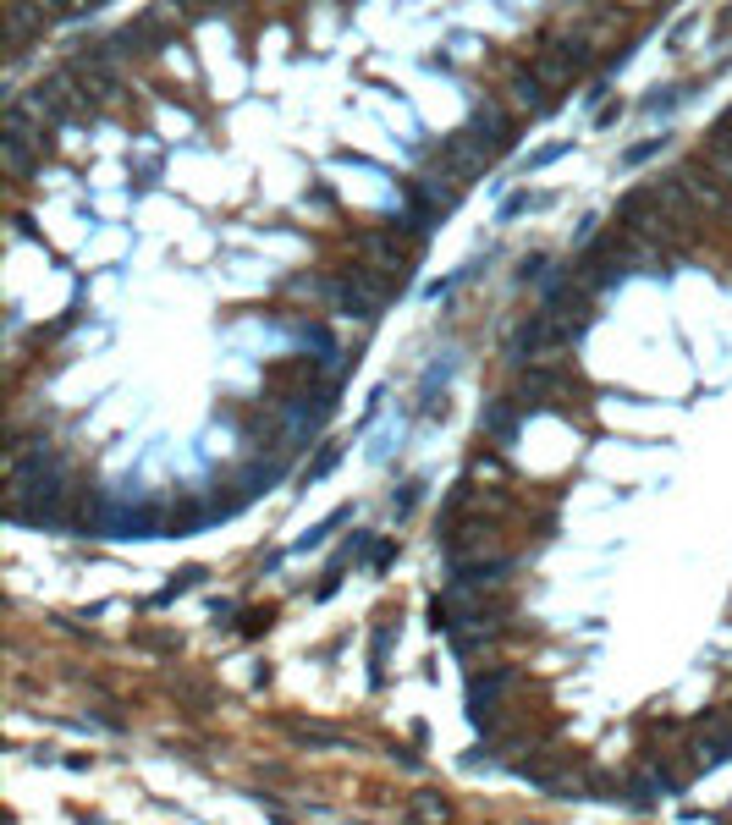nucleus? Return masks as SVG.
I'll return each mask as SVG.
<instances>
[{
  "label": "nucleus",
  "mask_w": 732,
  "mask_h": 825,
  "mask_svg": "<svg viewBox=\"0 0 732 825\" xmlns=\"http://www.w3.org/2000/svg\"><path fill=\"white\" fill-rule=\"evenodd\" d=\"M358 253H364V259H375L380 270H408V253L397 248V237H386V231H364V237H358Z\"/></svg>",
  "instance_id": "4"
},
{
  "label": "nucleus",
  "mask_w": 732,
  "mask_h": 825,
  "mask_svg": "<svg viewBox=\"0 0 732 825\" xmlns=\"http://www.w3.org/2000/svg\"><path fill=\"white\" fill-rule=\"evenodd\" d=\"M34 110L45 121H78V99H72V77H45V83L34 88Z\"/></svg>",
  "instance_id": "2"
},
{
  "label": "nucleus",
  "mask_w": 732,
  "mask_h": 825,
  "mask_svg": "<svg viewBox=\"0 0 732 825\" xmlns=\"http://www.w3.org/2000/svg\"><path fill=\"white\" fill-rule=\"evenodd\" d=\"M507 682H512L507 666H496L490 677H474V682H468V715L490 726V715H496V699H501V688H507Z\"/></svg>",
  "instance_id": "3"
},
{
  "label": "nucleus",
  "mask_w": 732,
  "mask_h": 825,
  "mask_svg": "<svg viewBox=\"0 0 732 825\" xmlns=\"http://www.w3.org/2000/svg\"><path fill=\"white\" fill-rule=\"evenodd\" d=\"M518 413H523V402H507V396H501V402L485 407L479 429H485V435H496V440H512V435H518Z\"/></svg>",
  "instance_id": "5"
},
{
  "label": "nucleus",
  "mask_w": 732,
  "mask_h": 825,
  "mask_svg": "<svg viewBox=\"0 0 732 825\" xmlns=\"http://www.w3.org/2000/svg\"><path fill=\"white\" fill-rule=\"evenodd\" d=\"M661 149H666V138H644V143H633V149L622 154V165H644L650 154H661Z\"/></svg>",
  "instance_id": "9"
},
{
  "label": "nucleus",
  "mask_w": 732,
  "mask_h": 825,
  "mask_svg": "<svg viewBox=\"0 0 732 825\" xmlns=\"http://www.w3.org/2000/svg\"><path fill=\"white\" fill-rule=\"evenodd\" d=\"M562 154H567V143H551V149H540L529 165H551V160H562Z\"/></svg>",
  "instance_id": "12"
},
{
  "label": "nucleus",
  "mask_w": 732,
  "mask_h": 825,
  "mask_svg": "<svg viewBox=\"0 0 732 825\" xmlns=\"http://www.w3.org/2000/svg\"><path fill=\"white\" fill-rule=\"evenodd\" d=\"M512 99L529 105V110H545V83L534 72H518V77H512Z\"/></svg>",
  "instance_id": "7"
},
{
  "label": "nucleus",
  "mask_w": 732,
  "mask_h": 825,
  "mask_svg": "<svg viewBox=\"0 0 732 825\" xmlns=\"http://www.w3.org/2000/svg\"><path fill=\"white\" fill-rule=\"evenodd\" d=\"M683 99H688L683 88H655V94L644 99V116H666V110H677Z\"/></svg>",
  "instance_id": "8"
},
{
  "label": "nucleus",
  "mask_w": 732,
  "mask_h": 825,
  "mask_svg": "<svg viewBox=\"0 0 732 825\" xmlns=\"http://www.w3.org/2000/svg\"><path fill=\"white\" fill-rule=\"evenodd\" d=\"M408 820H413V825H446V820H452V803H446L441 792H413Z\"/></svg>",
  "instance_id": "6"
},
{
  "label": "nucleus",
  "mask_w": 732,
  "mask_h": 825,
  "mask_svg": "<svg viewBox=\"0 0 732 825\" xmlns=\"http://www.w3.org/2000/svg\"><path fill=\"white\" fill-rule=\"evenodd\" d=\"M336 523H347V512H331V517H325V523H320V528H309V534H303V539H298V545H292V550H309V545H320V539H325V534H331V528H336Z\"/></svg>",
  "instance_id": "10"
},
{
  "label": "nucleus",
  "mask_w": 732,
  "mask_h": 825,
  "mask_svg": "<svg viewBox=\"0 0 732 825\" xmlns=\"http://www.w3.org/2000/svg\"><path fill=\"white\" fill-rule=\"evenodd\" d=\"M468 132H474V149L485 154V160H496L501 149L512 143V121H507V110L496 105V99H485V105L474 110V121H468Z\"/></svg>",
  "instance_id": "1"
},
{
  "label": "nucleus",
  "mask_w": 732,
  "mask_h": 825,
  "mask_svg": "<svg viewBox=\"0 0 732 825\" xmlns=\"http://www.w3.org/2000/svg\"><path fill=\"white\" fill-rule=\"evenodd\" d=\"M419 490H424V484H402V495H397V517H402V512H413V501H419Z\"/></svg>",
  "instance_id": "11"
}]
</instances>
